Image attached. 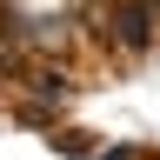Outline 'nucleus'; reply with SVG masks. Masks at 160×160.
I'll use <instances>...</instances> for the list:
<instances>
[{"mask_svg":"<svg viewBox=\"0 0 160 160\" xmlns=\"http://www.w3.org/2000/svg\"><path fill=\"white\" fill-rule=\"evenodd\" d=\"M107 40L120 53L153 47V0H107Z\"/></svg>","mask_w":160,"mask_h":160,"instance_id":"nucleus-1","label":"nucleus"}]
</instances>
